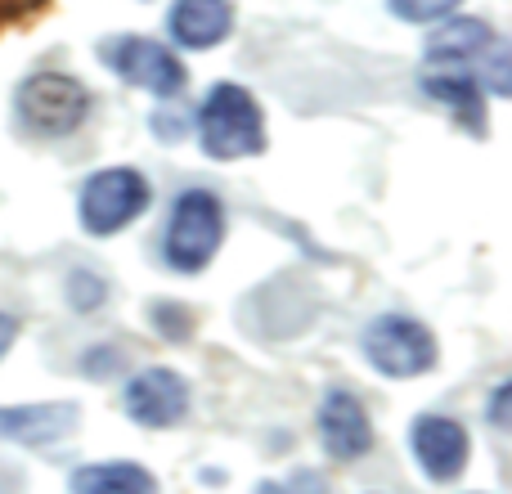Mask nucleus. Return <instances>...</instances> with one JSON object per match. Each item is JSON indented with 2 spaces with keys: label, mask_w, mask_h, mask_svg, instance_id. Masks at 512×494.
Segmentation results:
<instances>
[{
  "label": "nucleus",
  "mask_w": 512,
  "mask_h": 494,
  "mask_svg": "<svg viewBox=\"0 0 512 494\" xmlns=\"http://www.w3.org/2000/svg\"><path fill=\"white\" fill-rule=\"evenodd\" d=\"M198 144L216 162L252 158L265 149V117L248 90L234 86V81L207 90L203 108H198Z\"/></svg>",
  "instance_id": "obj_1"
},
{
  "label": "nucleus",
  "mask_w": 512,
  "mask_h": 494,
  "mask_svg": "<svg viewBox=\"0 0 512 494\" xmlns=\"http://www.w3.org/2000/svg\"><path fill=\"white\" fill-rule=\"evenodd\" d=\"M427 63H459V68L477 72L481 90L508 99L512 95V68H508V45L499 32L481 18H445L432 36H427Z\"/></svg>",
  "instance_id": "obj_2"
},
{
  "label": "nucleus",
  "mask_w": 512,
  "mask_h": 494,
  "mask_svg": "<svg viewBox=\"0 0 512 494\" xmlns=\"http://www.w3.org/2000/svg\"><path fill=\"white\" fill-rule=\"evenodd\" d=\"M225 243V207L212 189H185L171 207L162 256L176 274H198L212 265V256Z\"/></svg>",
  "instance_id": "obj_3"
},
{
  "label": "nucleus",
  "mask_w": 512,
  "mask_h": 494,
  "mask_svg": "<svg viewBox=\"0 0 512 494\" xmlns=\"http://www.w3.org/2000/svg\"><path fill=\"white\" fill-rule=\"evenodd\" d=\"M14 113L41 140H63L72 135L90 113V95L68 72H36L14 90Z\"/></svg>",
  "instance_id": "obj_4"
},
{
  "label": "nucleus",
  "mask_w": 512,
  "mask_h": 494,
  "mask_svg": "<svg viewBox=\"0 0 512 494\" xmlns=\"http://www.w3.org/2000/svg\"><path fill=\"white\" fill-rule=\"evenodd\" d=\"M149 180L140 176L135 167H104L81 185V230L95 234V239H108V234L126 230L135 216L149 207Z\"/></svg>",
  "instance_id": "obj_5"
},
{
  "label": "nucleus",
  "mask_w": 512,
  "mask_h": 494,
  "mask_svg": "<svg viewBox=\"0 0 512 494\" xmlns=\"http://www.w3.org/2000/svg\"><path fill=\"white\" fill-rule=\"evenodd\" d=\"M364 355L382 378H423L436 364V337L409 315H378L364 328Z\"/></svg>",
  "instance_id": "obj_6"
},
{
  "label": "nucleus",
  "mask_w": 512,
  "mask_h": 494,
  "mask_svg": "<svg viewBox=\"0 0 512 494\" xmlns=\"http://www.w3.org/2000/svg\"><path fill=\"white\" fill-rule=\"evenodd\" d=\"M99 63L113 68L117 77H126L131 86L149 90L153 99L180 95L189 81L185 63H180L167 45L149 41V36H108V41L99 45Z\"/></svg>",
  "instance_id": "obj_7"
},
{
  "label": "nucleus",
  "mask_w": 512,
  "mask_h": 494,
  "mask_svg": "<svg viewBox=\"0 0 512 494\" xmlns=\"http://www.w3.org/2000/svg\"><path fill=\"white\" fill-rule=\"evenodd\" d=\"M122 409L131 423L162 432V427H176L189 414V382L176 369H144L126 382L122 391Z\"/></svg>",
  "instance_id": "obj_8"
},
{
  "label": "nucleus",
  "mask_w": 512,
  "mask_h": 494,
  "mask_svg": "<svg viewBox=\"0 0 512 494\" xmlns=\"http://www.w3.org/2000/svg\"><path fill=\"white\" fill-rule=\"evenodd\" d=\"M414 459L423 463V472L432 481H454L468 468V432L445 414H418L414 418Z\"/></svg>",
  "instance_id": "obj_9"
},
{
  "label": "nucleus",
  "mask_w": 512,
  "mask_h": 494,
  "mask_svg": "<svg viewBox=\"0 0 512 494\" xmlns=\"http://www.w3.org/2000/svg\"><path fill=\"white\" fill-rule=\"evenodd\" d=\"M81 423V409L72 400H41V405H9L0 409V441L14 445H54L72 436Z\"/></svg>",
  "instance_id": "obj_10"
},
{
  "label": "nucleus",
  "mask_w": 512,
  "mask_h": 494,
  "mask_svg": "<svg viewBox=\"0 0 512 494\" xmlns=\"http://www.w3.org/2000/svg\"><path fill=\"white\" fill-rule=\"evenodd\" d=\"M319 436H324V450L337 463H355L360 454H369L373 423L351 391H328L324 405H319Z\"/></svg>",
  "instance_id": "obj_11"
},
{
  "label": "nucleus",
  "mask_w": 512,
  "mask_h": 494,
  "mask_svg": "<svg viewBox=\"0 0 512 494\" xmlns=\"http://www.w3.org/2000/svg\"><path fill=\"white\" fill-rule=\"evenodd\" d=\"M423 90L450 104L468 131L486 135V90H481L477 72L459 68V63H423Z\"/></svg>",
  "instance_id": "obj_12"
},
{
  "label": "nucleus",
  "mask_w": 512,
  "mask_h": 494,
  "mask_svg": "<svg viewBox=\"0 0 512 494\" xmlns=\"http://www.w3.org/2000/svg\"><path fill=\"white\" fill-rule=\"evenodd\" d=\"M167 27L171 41L185 50H216L234 32V5L230 0H176Z\"/></svg>",
  "instance_id": "obj_13"
},
{
  "label": "nucleus",
  "mask_w": 512,
  "mask_h": 494,
  "mask_svg": "<svg viewBox=\"0 0 512 494\" xmlns=\"http://www.w3.org/2000/svg\"><path fill=\"white\" fill-rule=\"evenodd\" d=\"M68 490L72 494H158V481L140 463H90V468L72 472Z\"/></svg>",
  "instance_id": "obj_14"
},
{
  "label": "nucleus",
  "mask_w": 512,
  "mask_h": 494,
  "mask_svg": "<svg viewBox=\"0 0 512 494\" xmlns=\"http://www.w3.org/2000/svg\"><path fill=\"white\" fill-rule=\"evenodd\" d=\"M463 0H387V9L400 23H441L459 9Z\"/></svg>",
  "instance_id": "obj_15"
},
{
  "label": "nucleus",
  "mask_w": 512,
  "mask_h": 494,
  "mask_svg": "<svg viewBox=\"0 0 512 494\" xmlns=\"http://www.w3.org/2000/svg\"><path fill=\"white\" fill-rule=\"evenodd\" d=\"M108 301V283L95 270H72L68 274V306L72 310H99Z\"/></svg>",
  "instance_id": "obj_16"
},
{
  "label": "nucleus",
  "mask_w": 512,
  "mask_h": 494,
  "mask_svg": "<svg viewBox=\"0 0 512 494\" xmlns=\"http://www.w3.org/2000/svg\"><path fill=\"white\" fill-rule=\"evenodd\" d=\"M149 319L162 328V337L167 342H185L189 333H194V315L180 306H171V301H158V306H149Z\"/></svg>",
  "instance_id": "obj_17"
},
{
  "label": "nucleus",
  "mask_w": 512,
  "mask_h": 494,
  "mask_svg": "<svg viewBox=\"0 0 512 494\" xmlns=\"http://www.w3.org/2000/svg\"><path fill=\"white\" fill-rule=\"evenodd\" d=\"M252 494H328L324 477L319 472H292V477H279V481H256Z\"/></svg>",
  "instance_id": "obj_18"
},
{
  "label": "nucleus",
  "mask_w": 512,
  "mask_h": 494,
  "mask_svg": "<svg viewBox=\"0 0 512 494\" xmlns=\"http://www.w3.org/2000/svg\"><path fill=\"white\" fill-rule=\"evenodd\" d=\"M508 400H512V382H499L495 396H490V423L508 427Z\"/></svg>",
  "instance_id": "obj_19"
},
{
  "label": "nucleus",
  "mask_w": 512,
  "mask_h": 494,
  "mask_svg": "<svg viewBox=\"0 0 512 494\" xmlns=\"http://www.w3.org/2000/svg\"><path fill=\"white\" fill-rule=\"evenodd\" d=\"M14 337H18V324L9 315H0V360H5V351L14 346Z\"/></svg>",
  "instance_id": "obj_20"
}]
</instances>
